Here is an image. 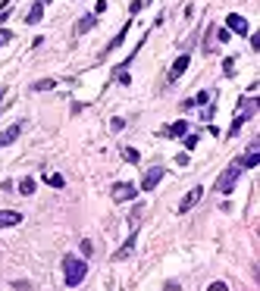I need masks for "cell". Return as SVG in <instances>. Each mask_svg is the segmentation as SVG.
Segmentation results:
<instances>
[{
    "instance_id": "1",
    "label": "cell",
    "mask_w": 260,
    "mask_h": 291,
    "mask_svg": "<svg viewBox=\"0 0 260 291\" xmlns=\"http://www.w3.org/2000/svg\"><path fill=\"white\" fill-rule=\"evenodd\" d=\"M63 276H66V285H82L85 282V276H88V263L85 260H78V257H72V254H66L63 257Z\"/></svg>"
},
{
    "instance_id": "2",
    "label": "cell",
    "mask_w": 260,
    "mask_h": 291,
    "mask_svg": "<svg viewBox=\"0 0 260 291\" xmlns=\"http://www.w3.org/2000/svg\"><path fill=\"white\" fill-rule=\"evenodd\" d=\"M238 176H242V166H238V163H232V166L216 179V191H220V194H229V191L235 188V182H238Z\"/></svg>"
},
{
    "instance_id": "3",
    "label": "cell",
    "mask_w": 260,
    "mask_h": 291,
    "mask_svg": "<svg viewBox=\"0 0 260 291\" xmlns=\"http://www.w3.org/2000/svg\"><path fill=\"white\" fill-rule=\"evenodd\" d=\"M110 197H113V201H135L138 188H135L132 182H116L113 188H110Z\"/></svg>"
},
{
    "instance_id": "4",
    "label": "cell",
    "mask_w": 260,
    "mask_h": 291,
    "mask_svg": "<svg viewBox=\"0 0 260 291\" xmlns=\"http://www.w3.org/2000/svg\"><path fill=\"white\" fill-rule=\"evenodd\" d=\"M163 176H166V172H163L160 166L148 169V172H144V179H141V188H144V191H154V188L160 185V179H163Z\"/></svg>"
},
{
    "instance_id": "5",
    "label": "cell",
    "mask_w": 260,
    "mask_h": 291,
    "mask_svg": "<svg viewBox=\"0 0 260 291\" xmlns=\"http://www.w3.org/2000/svg\"><path fill=\"white\" fill-rule=\"evenodd\" d=\"M226 25H229V31H235V34H251V25H248V19L244 16H229L226 19Z\"/></svg>"
},
{
    "instance_id": "6",
    "label": "cell",
    "mask_w": 260,
    "mask_h": 291,
    "mask_svg": "<svg viewBox=\"0 0 260 291\" xmlns=\"http://www.w3.org/2000/svg\"><path fill=\"white\" fill-rule=\"evenodd\" d=\"M200 194H204V188H192V191H188V194H185V201L179 204V213H188V210H192V207L200 201Z\"/></svg>"
},
{
    "instance_id": "7",
    "label": "cell",
    "mask_w": 260,
    "mask_h": 291,
    "mask_svg": "<svg viewBox=\"0 0 260 291\" xmlns=\"http://www.w3.org/2000/svg\"><path fill=\"white\" fill-rule=\"evenodd\" d=\"M19 132H22V122H16V125H10L6 132H0V147H6V144H13L16 138H19Z\"/></svg>"
},
{
    "instance_id": "8",
    "label": "cell",
    "mask_w": 260,
    "mask_h": 291,
    "mask_svg": "<svg viewBox=\"0 0 260 291\" xmlns=\"http://www.w3.org/2000/svg\"><path fill=\"white\" fill-rule=\"evenodd\" d=\"M19 223H22V213H16V210H0V229L19 226Z\"/></svg>"
},
{
    "instance_id": "9",
    "label": "cell",
    "mask_w": 260,
    "mask_h": 291,
    "mask_svg": "<svg viewBox=\"0 0 260 291\" xmlns=\"http://www.w3.org/2000/svg\"><path fill=\"white\" fill-rule=\"evenodd\" d=\"M235 163H238L242 169H254L257 163H260V150H248V154H244V157H238Z\"/></svg>"
},
{
    "instance_id": "10",
    "label": "cell",
    "mask_w": 260,
    "mask_h": 291,
    "mask_svg": "<svg viewBox=\"0 0 260 291\" xmlns=\"http://www.w3.org/2000/svg\"><path fill=\"white\" fill-rule=\"evenodd\" d=\"M185 69H188V53H182L179 60L172 63V69H170V81H176V78H179V75L185 72Z\"/></svg>"
},
{
    "instance_id": "11",
    "label": "cell",
    "mask_w": 260,
    "mask_h": 291,
    "mask_svg": "<svg viewBox=\"0 0 260 291\" xmlns=\"http://www.w3.org/2000/svg\"><path fill=\"white\" fill-rule=\"evenodd\" d=\"M188 132V122H172L170 129H163V138H182Z\"/></svg>"
},
{
    "instance_id": "12",
    "label": "cell",
    "mask_w": 260,
    "mask_h": 291,
    "mask_svg": "<svg viewBox=\"0 0 260 291\" xmlns=\"http://www.w3.org/2000/svg\"><path fill=\"white\" fill-rule=\"evenodd\" d=\"M132 251H135V235H128V241H126L122 248L113 254V260H126V257H128V254H132Z\"/></svg>"
},
{
    "instance_id": "13",
    "label": "cell",
    "mask_w": 260,
    "mask_h": 291,
    "mask_svg": "<svg viewBox=\"0 0 260 291\" xmlns=\"http://www.w3.org/2000/svg\"><path fill=\"white\" fill-rule=\"evenodd\" d=\"M41 16H44V3L38 0V3H34L32 9H28V16H26V22L28 25H34V22H41Z\"/></svg>"
},
{
    "instance_id": "14",
    "label": "cell",
    "mask_w": 260,
    "mask_h": 291,
    "mask_svg": "<svg viewBox=\"0 0 260 291\" xmlns=\"http://www.w3.org/2000/svg\"><path fill=\"white\" fill-rule=\"evenodd\" d=\"M94 22H98V16H94V13H91V16H82V19H78V25H76V31H78V34L91 31V28H94Z\"/></svg>"
},
{
    "instance_id": "15",
    "label": "cell",
    "mask_w": 260,
    "mask_h": 291,
    "mask_svg": "<svg viewBox=\"0 0 260 291\" xmlns=\"http://www.w3.org/2000/svg\"><path fill=\"white\" fill-rule=\"evenodd\" d=\"M122 160H126V163H138V160H141V154H138L135 147H122Z\"/></svg>"
},
{
    "instance_id": "16",
    "label": "cell",
    "mask_w": 260,
    "mask_h": 291,
    "mask_svg": "<svg viewBox=\"0 0 260 291\" xmlns=\"http://www.w3.org/2000/svg\"><path fill=\"white\" fill-rule=\"evenodd\" d=\"M54 85H56L54 78H41V81H34V91H50Z\"/></svg>"
},
{
    "instance_id": "17",
    "label": "cell",
    "mask_w": 260,
    "mask_h": 291,
    "mask_svg": "<svg viewBox=\"0 0 260 291\" xmlns=\"http://www.w3.org/2000/svg\"><path fill=\"white\" fill-rule=\"evenodd\" d=\"M126 31H128V25H126V28H122V31H120V34H116V38L110 41V47H107V50H116V47H120V44L126 41Z\"/></svg>"
},
{
    "instance_id": "18",
    "label": "cell",
    "mask_w": 260,
    "mask_h": 291,
    "mask_svg": "<svg viewBox=\"0 0 260 291\" xmlns=\"http://www.w3.org/2000/svg\"><path fill=\"white\" fill-rule=\"evenodd\" d=\"M19 191H22V194H32V191H34V179H22V182H19Z\"/></svg>"
},
{
    "instance_id": "19",
    "label": "cell",
    "mask_w": 260,
    "mask_h": 291,
    "mask_svg": "<svg viewBox=\"0 0 260 291\" xmlns=\"http://www.w3.org/2000/svg\"><path fill=\"white\" fill-rule=\"evenodd\" d=\"M44 182H47V185H54V188H63V185H66L63 176H44Z\"/></svg>"
},
{
    "instance_id": "20",
    "label": "cell",
    "mask_w": 260,
    "mask_h": 291,
    "mask_svg": "<svg viewBox=\"0 0 260 291\" xmlns=\"http://www.w3.org/2000/svg\"><path fill=\"white\" fill-rule=\"evenodd\" d=\"M110 129H113V132H122V129H126V122L120 119V116H116V119H110Z\"/></svg>"
},
{
    "instance_id": "21",
    "label": "cell",
    "mask_w": 260,
    "mask_h": 291,
    "mask_svg": "<svg viewBox=\"0 0 260 291\" xmlns=\"http://www.w3.org/2000/svg\"><path fill=\"white\" fill-rule=\"evenodd\" d=\"M207 100H210V94H207V91H200V94L192 100V107H194V103H207Z\"/></svg>"
},
{
    "instance_id": "22",
    "label": "cell",
    "mask_w": 260,
    "mask_h": 291,
    "mask_svg": "<svg viewBox=\"0 0 260 291\" xmlns=\"http://www.w3.org/2000/svg\"><path fill=\"white\" fill-rule=\"evenodd\" d=\"M6 41H10V31H4V28H0V47H4Z\"/></svg>"
},
{
    "instance_id": "23",
    "label": "cell",
    "mask_w": 260,
    "mask_h": 291,
    "mask_svg": "<svg viewBox=\"0 0 260 291\" xmlns=\"http://www.w3.org/2000/svg\"><path fill=\"white\" fill-rule=\"evenodd\" d=\"M210 291H226V285H222V282H214V285H210Z\"/></svg>"
},
{
    "instance_id": "24",
    "label": "cell",
    "mask_w": 260,
    "mask_h": 291,
    "mask_svg": "<svg viewBox=\"0 0 260 291\" xmlns=\"http://www.w3.org/2000/svg\"><path fill=\"white\" fill-rule=\"evenodd\" d=\"M41 3H47V0H41Z\"/></svg>"
}]
</instances>
